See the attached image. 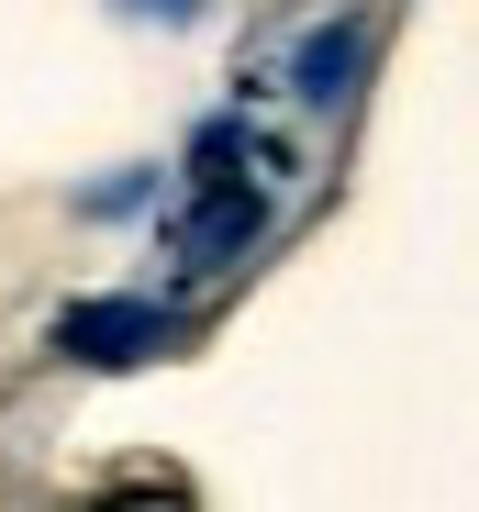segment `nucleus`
Masks as SVG:
<instances>
[{
	"label": "nucleus",
	"mask_w": 479,
	"mask_h": 512,
	"mask_svg": "<svg viewBox=\"0 0 479 512\" xmlns=\"http://www.w3.org/2000/svg\"><path fill=\"white\" fill-rule=\"evenodd\" d=\"M56 346L90 357V368H134V357L168 346V312H156V301H67L56 312Z\"/></svg>",
	"instance_id": "nucleus-1"
},
{
	"label": "nucleus",
	"mask_w": 479,
	"mask_h": 512,
	"mask_svg": "<svg viewBox=\"0 0 479 512\" xmlns=\"http://www.w3.org/2000/svg\"><path fill=\"white\" fill-rule=\"evenodd\" d=\"M257 223H268V201H257V190H212V201H201V256L257 245Z\"/></svg>",
	"instance_id": "nucleus-2"
},
{
	"label": "nucleus",
	"mask_w": 479,
	"mask_h": 512,
	"mask_svg": "<svg viewBox=\"0 0 479 512\" xmlns=\"http://www.w3.org/2000/svg\"><path fill=\"white\" fill-rule=\"evenodd\" d=\"M346 78H357V23H335L324 45H312V56H301V90H312V101H335V90H346Z\"/></svg>",
	"instance_id": "nucleus-3"
}]
</instances>
